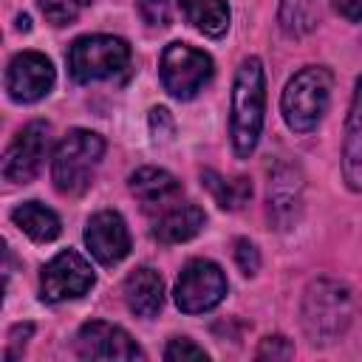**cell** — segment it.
<instances>
[{"instance_id":"1","label":"cell","mask_w":362,"mask_h":362,"mask_svg":"<svg viewBox=\"0 0 362 362\" xmlns=\"http://www.w3.org/2000/svg\"><path fill=\"white\" fill-rule=\"evenodd\" d=\"M266 110V74L257 57L240 62L232 82V113H229V136L238 158H246L260 139Z\"/></svg>"},{"instance_id":"2","label":"cell","mask_w":362,"mask_h":362,"mask_svg":"<svg viewBox=\"0 0 362 362\" xmlns=\"http://www.w3.org/2000/svg\"><path fill=\"white\" fill-rule=\"evenodd\" d=\"M331 85L334 76L322 65H308L288 79L280 96V110L294 133H311L322 122L331 102Z\"/></svg>"},{"instance_id":"3","label":"cell","mask_w":362,"mask_h":362,"mask_svg":"<svg viewBox=\"0 0 362 362\" xmlns=\"http://www.w3.org/2000/svg\"><path fill=\"white\" fill-rule=\"evenodd\" d=\"M351 322V291L328 277L308 283L303 294V328L314 345H328Z\"/></svg>"},{"instance_id":"4","label":"cell","mask_w":362,"mask_h":362,"mask_svg":"<svg viewBox=\"0 0 362 362\" xmlns=\"http://www.w3.org/2000/svg\"><path fill=\"white\" fill-rule=\"evenodd\" d=\"M105 139L93 130H71L54 150L51 181L62 195H82L102 161Z\"/></svg>"},{"instance_id":"5","label":"cell","mask_w":362,"mask_h":362,"mask_svg":"<svg viewBox=\"0 0 362 362\" xmlns=\"http://www.w3.org/2000/svg\"><path fill=\"white\" fill-rule=\"evenodd\" d=\"M130 62V45L122 37L110 34H88L74 40L68 51V71L76 82H99L119 76Z\"/></svg>"},{"instance_id":"6","label":"cell","mask_w":362,"mask_h":362,"mask_svg":"<svg viewBox=\"0 0 362 362\" xmlns=\"http://www.w3.org/2000/svg\"><path fill=\"white\" fill-rule=\"evenodd\" d=\"M158 76L170 96L192 99L212 79V59H209V54H204L187 42H170L161 54Z\"/></svg>"},{"instance_id":"7","label":"cell","mask_w":362,"mask_h":362,"mask_svg":"<svg viewBox=\"0 0 362 362\" xmlns=\"http://www.w3.org/2000/svg\"><path fill=\"white\" fill-rule=\"evenodd\" d=\"M226 274L212 260H189L175 283V305L184 314H204L226 297Z\"/></svg>"},{"instance_id":"8","label":"cell","mask_w":362,"mask_h":362,"mask_svg":"<svg viewBox=\"0 0 362 362\" xmlns=\"http://www.w3.org/2000/svg\"><path fill=\"white\" fill-rule=\"evenodd\" d=\"M96 283V274L90 263L74 252L65 249L57 257H51L40 274V297L45 303H62V300H76L88 294Z\"/></svg>"},{"instance_id":"9","label":"cell","mask_w":362,"mask_h":362,"mask_svg":"<svg viewBox=\"0 0 362 362\" xmlns=\"http://www.w3.org/2000/svg\"><path fill=\"white\" fill-rule=\"evenodd\" d=\"M48 147H51V124L42 119L28 122L14 136V141L6 147V156H3L6 181H11V184L34 181V175L40 173V167L48 156Z\"/></svg>"},{"instance_id":"10","label":"cell","mask_w":362,"mask_h":362,"mask_svg":"<svg viewBox=\"0 0 362 362\" xmlns=\"http://www.w3.org/2000/svg\"><path fill=\"white\" fill-rule=\"evenodd\" d=\"M54 65L40 51H23L8 62L6 71V90L14 102H37L51 93L54 88Z\"/></svg>"},{"instance_id":"11","label":"cell","mask_w":362,"mask_h":362,"mask_svg":"<svg viewBox=\"0 0 362 362\" xmlns=\"http://www.w3.org/2000/svg\"><path fill=\"white\" fill-rule=\"evenodd\" d=\"M76 354L82 359H144L141 348L133 342V337L119 328V325H110V322H102V320H93V322H85L76 334Z\"/></svg>"},{"instance_id":"12","label":"cell","mask_w":362,"mask_h":362,"mask_svg":"<svg viewBox=\"0 0 362 362\" xmlns=\"http://www.w3.org/2000/svg\"><path fill=\"white\" fill-rule=\"evenodd\" d=\"M85 246L102 266H113L130 252V232L116 209H99L85 223Z\"/></svg>"},{"instance_id":"13","label":"cell","mask_w":362,"mask_h":362,"mask_svg":"<svg viewBox=\"0 0 362 362\" xmlns=\"http://www.w3.org/2000/svg\"><path fill=\"white\" fill-rule=\"evenodd\" d=\"M130 192L139 198L144 212H170L173 206L181 204V184L175 175L158 167H141L130 175Z\"/></svg>"},{"instance_id":"14","label":"cell","mask_w":362,"mask_h":362,"mask_svg":"<svg viewBox=\"0 0 362 362\" xmlns=\"http://www.w3.org/2000/svg\"><path fill=\"white\" fill-rule=\"evenodd\" d=\"M303 204V175L291 164H277L269 178V215L280 229L291 226Z\"/></svg>"},{"instance_id":"15","label":"cell","mask_w":362,"mask_h":362,"mask_svg":"<svg viewBox=\"0 0 362 362\" xmlns=\"http://www.w3.org/2000/svg\"><path fill=\"white\" fill-rule=\"evenodd\" d=\"M342 175L354 192H362V76L356 79L348 122H345V141H342Z\"/></svg>"},{"instance_id":"16","label":"cell","mask_w":362,"mask_h":362,"mask_svg":"<svg viewBox=\"0 0 362 362\" xmlns=\"http://www.w3.org/2000/svg\"><path fill=\"white\" fill-rule=\"evenodd\" d=\"M124 303L136 317H156L164 303V280L158 272L141 266L124 280Z\"/></svg>"},{"instance_id":"17","label":"cell","mask_w":362,"mask_h":362,"mask_svg":"<svg viewBox=\"0 0 362 362\" xmlns=\"http://www.w3.org/2000/svg\"><path fill=\"white\" fill-rule=\"evenodd\" d=\"M204 221L206 218L195 204H178L156 221L153 238L161 240V243H184V240H189L201 232Z\"/></svg>"},{"instance_id":"18","label":"cell","mask_w":362,"mask_h":362,"mask_svg":"<svg viewBox=\"0 0 362 362\" xmlns=\"http://www.w3.org/2000/svg\"><path fill=\"white\" fill-rule=\"evenodd\" d=\"M11 221L20 226V232H25L37 243H48L62 232L57 212L48 209L45 204H40V201H25V204L14 206Z\"/></svg>"},{"instance_id":"19","label":"cell","mask_w":362,"mask_h":362,"mask_svg":"<svg viewBox=\"0 0 362 362\" xmlns=\"http://www.w3.org/2000/svg\"><path fill=\"white\" fill-rule=\"evenodd\" d=\"M187 20L206 37H223L229 28V6L226 0H181Z\"/></svg>"},{"instance_id":"20","label":"cell","mask_w":362,"mask_h":362,"mask_svg":"<svg viewBox=\"0 0 362 362\" xmlns=\"http://www.w3.org/2000/svg\"><path fill=\"white\" fill-rule=\"evenodd\" d=\"M201 181H204V187L209 189V195L218 201V206H223V209H240V206L252 198V184H249V178H243V175H238V178H223V175H218V173H212V170H204V173H201Z\"/></svg>"},{"instance_id":"21","label":"cell","mask_w":362,"mask_h":362,"mask_svg":"<svg viewBox=\"0 0 362 362\" xmlns=\"http://www.w3.org/2000/svg\"><path fill=\"white\" fill-rule=\"evenodd\" d=\"M320 23V0H280V28L288 37H303Z\"/></svg>"},{"instance_id":"22","label":"cell","mask_w":362,"mask_h":362,"mask_svg":"<svg viewBox=\"0 0 362 362\" xmlns=\"http://www.w3.org/2000/svg\"><path fill=\"white\" fill-rule=\"evenodd\" d=\"M88 6H90V0H40V11L51 25L74 23Z\"/></svg>"},{"instance_id":"23","label":"cell","mask_w":362,"mask_h":362,"mask_svg":"<svg viewBox=\"0 0 362 362\" xmlns=\"http://www.w3.org/2000/svg\"><path fill=\"white\" fill-rule=\"evenodd\" d=\"M136 3L147 25H170L181 8V0H136Z\"/></svg>"},{"instance_id":"24","label":"cell","mask_w":362,"mask_h":362,"mask_svg":"<svg viewBox=\"0 0 362 362\" xmlns=\"http://www.w3.org/2000/svg\"><path fill=\"white\" fill-rule=\"evenodd\" d=\"M164 359L167 362H187V359H209L206 356V351L204 348H198L192 339H187V337H175V339H170V345L164 348Z\"/></svg>"},{"instance_id":"25","label":"cell","mask_w":362,"mask_h":362,"mask_svg":"<svg viewBox=\"0 0 362 362\" xmlns=\"http://www.w3.org/2000/svg\"><path fill=\"white\" fill-rule=\"evenodd\" d=\"M235 263H238V269H240L246 277L257 274V269H260L257 246H255L252 240H246V238H238V240H235Z\"/></svg>"},{"instance_id":"26","label":"cell","mask_w":362,"mask_h":362,"mask_svg":"<svg viewBox=\"0 0 362 362\" xmlns=\"http://www.w3.org/2000/svg\"><path fill=\"white\" fill-rule=\"evenodd\" d=\"M294 345L286 337H266L257 348V359H291Z\"/></svg>"},{"instance_id":"27","label":"cell","mask_w":362,"mask_h":362,"mask_svg":"<svg viewBox=\"0 0 362 362\" xmlns=\"http://www.w3.org/2000/svg\"><path fill=\"white\" fill-rule=\"evenodd\" d=\"M150 130H153L156 141H167L173 136L175 124H173V116H170L167 107H153L150 110Z\"/></svg>"},{"instance_id":"28","label":"cell","mask_w":362,"mask_h":362,"mask_svg":"<svg viewBox=\"0 0 362 362\" xmlns=\"http://www.w3.org/2000/svg\"><path fill=\"white\" fill-rule=\"evenodd\" d=\"M31 331H34V325L31 322H25V325H14L11 328V345H8V351H6V362H11L14 356H17V348H20V342H25L28 337H31Z\"/></svg>"},{"instance_id":"29","label":"cell","mask_w":362,"mask_h":362,"mask_svg":"<svg viewBox=\"0 0 362 362\" xmlns=\"http://www.w3.org/2000/svg\"><path fill=\"white\" fill-rule=\"evenodd\" d=\"M334 8L351 20V23H359L362 20V0H334Z\"/></svg>"},{"instance_id":"30","label":"cell","mask_w":362,"mask_h":362,"mask_svg":"<svg viewBox=\"0 0 362 362\" xmlns=\"http://www.w3.org/2000/svg\"><path fill=\"white\" fill-rule=\"evenodd\" d=\"M17 25H20L23 31H28V17H20V20H17Z\"/></svg>"}]
</instances>
